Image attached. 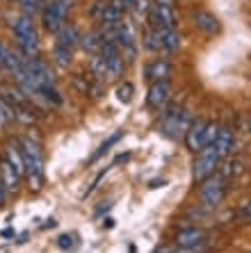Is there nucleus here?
Here are the masks:
<instances>
[{
    "label": "nucleus",
    "mask_w": 251,
    "mask_h": 253,
    "mask_svg": "<svg viewBox=\"0 0 251 253\" xmlns=\"http://www.w3.org/2000/svg\"><path fill=\"white\" fill-rule=\"evenodd\" d=\"M192 25L199 30V32H201V35H205V37H215V35H219V30H222L219 18H217L215 14L205 12V9L192 14Z\"/></svg>",
    "instance_id": "9b49d317"
},
{
    "label": "nucleus",
    "mask_w": 251,
    "mask_h": 253,
    "mask_svg": "<svg viewBox=\"0 0 251 253\" xmlns=\"http://www.w3.org/2000/svg\"><path fill=\"white\" fill-rule=\"evenodd\" d=\"M7 194H9V192H7V187H5V185H2V180H0V208L5 206V199H7Z\"/></svg>",
    "instance_id": "2f4dec72"
},
{
    "label": "nucleus",
    "mask_w": 251,
    "mask_h": 253,
    "mask_svg": "<svg viewBox=\"0 0 251 253\" xmlns=\"http://www.w3.org/2000/svg\"><path fill=\"white\" fill-rule=\"evenodd\" d=\"M89 76H94L96 83H107L110 76H107V66H105V59L100 57V55H92L89 57Z\"/></svg>",
    "instance_id": "f3484780"
},
{
    "label": "nucleus",
    "mask_w": 251,
    "mask_h": 253,
    "mask_svg": "<svg viewBox=\"0 0 251 253\" xmlns=\"http://www.w3.org/2000/svg\"><path fill=\"white\" fill-rule=\"evenodd\" d=\"M100 46H103V37L99 35V30H96V28L82 35L80 48H82V50H85L87 55H99V53H100Z\"/></svg>",
    "instance_id": "dca6fc26"
},
{
    "label": "nucleus",
    "mask_w": 251,
    "mask_h": 253,
    "mask_svg": "<svg viewBox=\"0 0 251 253\" xmlns=\"http://www.w3.org/2000/svg\"><path fill=\"white\" fill-rule=\"evenodd\" d=\"M169 76H171V62L164 57H155L144 66V78L151 80V83H155V80H169Z\"/></svg>",
    "instance_id": "f8f14e48"
},
{
    "label": "nucleus",
    "mask_w": 251,
    "mask_h": 253,
    "mask_svg": "<svg viewBox=\"0 0 251 253\" xmlns=\"http://www.w3.org/2000/svg\"><path fill=\"white\" fill-rule=\"evenodd\" d=\"M178 48H181V35L176 32V28L162 30V53L174 55Z\"/></svg>",
    "instance_id": "4be33fe9"
},
{
    "label": "nucleus",
    "mask_w": 251,
    "mask_h": 253,
    "mask_svg": "<svg viewBox=\"0 0 251 253\" xmlns=\"http://www.w3.org/2000/svg\"><path fill=\"white\" fill-rule=\"evenodd\" d=\"M12 2H16V5L21 7L25 14H30V16H35L41 7H44V0H12Z\"/></svg>",
    "instance_id": "bb28decb"
},
{
    "label": "nucleus",
    "mask_w": 251,
    "mask_h": 253,
    "mask_svg": "<svg viewBox=\"0 0 251 253\" xmlns=\"http://www.w3.org/2000/svg\"><path fill=\"white\" fill-rule=\"evenodd\" d=\"M149 25H151L153 30H171L176 28V14H174V7L169 5H155L153 2L151 12H149Z\"/></svg>",
    "instance_id": "0eeeda50"
},
{
    "label": "nucleus",
    "mask_w": 251,
    "mask_h": 253,
    "mask_svg": "<svg viewBox=\"0 0 251 253\" xmlns=\"http://www.w3.org/2000/svg\"><path fill=\"white\" fill-rule=\"evenodd\" d=\"M162 185H164V180H153L151 187H162Z\"/></svg>",
    "instance_id": "473e14b6"
},
{
    "label": "nucleus",
    "mask_w": 251,
    "mask_h": 253,
    "mask_svg": "<svg viewBox=\"0 0 251 253\" xmlns=\"http://www.w3.org/2000/svg\"><path fill=\"white\" fill-rule=\"evenodd\" d=\"M217 135H219V126H217V124H208V126H205V146L215 144Z\"/></svg>",
    "instance_id": "c85d7f7f"
},
{
    "label": "nucleus",
    "mask_w": 251,
    "mask_h": 253,
    "mask_svg": "<svg viewBox=\"0 0 251 253\" xmlns=\"http://www.w3.org/2000/svg\"><path fill=\"white\" fill-rule=\"evenodd\" d=\"M69 7L71 5H66L64 0H50V2H46L44 9H41V23H44V30L50 32V35H57L59 30L69 23V21H66Z\"/></svg>",
    "instance_id": "20e7f679"
},
{
    "label": "nucleus",
    "mask_w": 251,
    "mask_h": 253,
    "mask_svg": "<svg viewBox=\"0 0 251 253\" xmlns=\"http://www.w3.org/2000/svg\"><path fill=\"white\" fill-rule=\"evenodd\" d=\"M242 169H245V167H242V162H238V160H228L226 165H224L222 169H219V173H222V176L226 178V180H231V178H235Z\"/></svg>",
    "instance_id": "a878e982"
},
{
    "label": "nucleus",
    "mask_w": 251,
    "mask_h": 253,
    "mask_svg": "<svg viewBox=\"0 0 251 253\" xmlns=\"http://www.w3.org/2000/svg\"><path fill=\"white\" fill-rule=\"evenodd\" d=\"M201 242H205V233L201 228H197V226H190V228H183L176 233V247H197V244H201Z\"/></svg>",
    "instance_id": "4468645a"
},
{
    "label": "nucleus",
    "mask_w": 251,
    "mask_h": 253,
    "mask_svg": "<svg viewBox=\"0 0 251 253\" xmlns=\"http://www.w3.org/2000/svg\"><path fill=\"white\" fill-rule=\"evenodd\" d=\"M226 192H228V180L217 171L212 173L210 178H205L201 187H199V201H201V206L205 210H215L224 203L226 199Z\"/></svg>",
    "instance_id": "f03ea898"
},
{
    "label": "nucleus",
    "mask_w": 251,
    "mask_h": 253,
    "mask_svg": "<svg viewBox=\"0 0 251 253\" xmlns=\"http://www.w3.org/2000/svg\"><path fill=\"white\" fill-rule=\"evenodd\" d=\"M192 121H194V119L190 117V112H185V110L162 107L160 130H162V135H167L169 139H178V137H185L187 128L192 126Z\"/></svg>",
    "instance_id": "7ed1b4c3"
},
{
    "label": "nucleus",
    "mask_w": 251,
    "mask_h": 253,
    "mask_svg": "<svg viewBox=\"0 0 251 253\" xmlns=\"http://www.w3.org/2000/svg\"><path fill=\"white\" fill-rule=\"evenodd\" d=\"M144 48L149 50V53H162V32L160 30H153L149 28L144 32Z\"/></svg>",
    "instance_id": "412c9836"
},
{
    "label": "nucleus",
    "mask_w": 251,
    "mask_h": 253,
    "mask_svg": "<svg viewBox=\"0 0 251 253\" xmlns=\"http://www.w3.org/2000/svg\"><path fill=\"white\" fill-rule=\"evenodd\" d=\"M114 42L121 48V55L126 62H135V59H137V35H135V28L128 21H121V23L117 25Z\"/></svg>",
    "instance_id": "423d86ee"
},
{
    "label": "nucleus",
    "mask_w": 251,
    "mask_h": 253,
    "mask_svg": "<svg viewBox=\"0 0 251 253\" xmlns=\"http://www.w3.org/2000/svg\"><path fill=\"white\" fill-rule=\"evenodd\" d=\"M57 39H55V43H59V46H64V48H73L76 46H80V39H82V32L78 30V25L76 23H66L64 28L59 30L57 35Z\"/></svg>",
    "instance_id": "ddd939ff"
},
{
    "label": "nucleus",
    "mask_w": 251,
    "mask_h": 253,
    "mask_svg": "<svg viewBox=\"0 0 251 253\" xmlns=\"http://www.w3.org/2000/svg\"><path fill=\"white\" fill-rule=\"evenodd\" d=\"M133 94H135V87L128 83V80L117 84V98L121 100V103H130V100H133Z\"/></svg>",
    "instance_id": "cd10ccee"
},
{
    "label": "nucleus",
    "mask_w": 251,
    "mask_h": 253,
    "mask_svg": "<svg viewBox=\"0 0 251 253\" xmlns=\"http://www.w3.org/2000/svg\"><path fill=\"white\" fill-rule=\"evenodd\" d=\"M53 62L59 66V69H69L71 62H73V50H71V48L59 46V43H55V48H53Z\"/></svg>",
    "instance_id": "5701e85b"
},
{
    "label": "nucleus",
    "mask_w": 251,
    "mask_h": 253,
    "mask_svg": "<svg viewBox=\"0 0 251 253\" xmlns=\"http://www.w3.org/2000/svg\"><path fill=\"white\" fill-rule=\"evenodd\" d=\"M169 96H171L169 80H155V83H151V89H149L146 105L151 107V110H162L169 103Z\"/></svg>",
    "instance_id": "6e6552de"
},
{
    "label": "nucleus",
    "mask_w": 251,
    "mask_h": 253,
    "mask_svg": "<svg viewBox=\"0 0 251 253\" xmlns=\"http://www.w3.org/2000/svg\"><path fill=\"white\" fill-rule=\"evenodd\" d=\"M2 185L7 187V192L12 194V192H16L18 189V183H21V176H18L16 171H14V167L7 162V160H2Z\"/></svg>",
    "instance_id": "aec40b11"
},
{
    "label": "nucleus",
    "mask_w": 251,
    "mask_h": 253,
    "mask_svg": "<svg viewBox=\"0 0 251 253\" xmlns=\"http://www.w3.org/2000/svg\"><path fill=\"white\" fill-rule=\"evenodd\" d=\"M121 137H123V130H117V132H112V135L107 137V139H105V141H103V144H100V146H99V151H96V153H94L92 158H89V165H94V162H99V160L103 158V155H105L107 151H110V148L114 146V144H117L119 139H121Z\"/></svg>",
    "instance_id": "b1692460"
},
{
    "label": "nucleus",
    "mask_w": 251,
    "mask_h": 253,
    "mask_svg": "<svg viewBox=\"0 0 251 253\" xmlns=\"http://www.w3.org/2000/svg\"><path fill=\"white\" fill-rule=\"evenodd\" d=\"M222 165V155L217 153L215 144L205 146L203 151H199V158L194 162V169H192V178L194 183H203L205 178H210L212 173L217 171V167Z\"/></svg>",
    "instance_id": "39448f33"
},
{
    "label": "nucleus",
    "mask_w": 251,
    "mask_h": 253,
    "mask_svg": "<svg viewBox=\"0 0 251 253\" xmlns=\"http://www.w3.org/2000/svg\"><path fill=\"white\" fill-rule=\"evenodd\" d=\"M5 160L14 167V171H16L18 176H21V178L25 176V160H23L21 148H16V144H9V146L5 148Z\"/></svg>",
    "instance_id": "a211bd4d"
},
{
    "label": "nucleus",
    "mask_w": 251,
    "mask_h": 253,
    "mask_svg": "<svg viewBox=\"0 0 251 253\" xmlns=\"http://www.w3.org/2000/svg\"><path fill=\"white\" fill-rule=\"evenodd\" d=\"M240 217H242V219H251V201H247L245 206H242V210H240Z\"/></svg>",
    "instance_id": "7c9ffc66"
},
{
    "label": "nucleus",
    "mask_w": 251,
    "mask_h": 253,
    "mask_svg": "<svg viewBox=\"0 0 251 253\" xmlns=\"http://www.w3.org/2000/svg\"><path fill=\"white\" fill-rule=\"evenodd\" d=\"M21 153L25 160V176H28L30 189L39 192L41 183H44V158H41V148L37 141H32L30 137H25L21 141Z\"/></svg>",
    "instance_id": "f257e3e1"
},
{
    "label": "nucleus",
    "mask_w": 251,
    "mask_h": 253,
    "mask_svg": "<svg viewBox=\"0 0 251 253\" xmlns=\"http://www.w3.org/2000/svg\"><path fill=\"white\" fill-rule=\"evenodd\" d=\"M25 69L30 71V76L37 80V84L41 87H48V84H55V76L50 66L46 62H41L39 57H25Z\"/></svg>",
    "instance_id": "1a4fd4ad"
},
{
    "label": "nucleus",
    "mask_w": 251,
    "mask_h": 253,
    "mask_svg": "<svg viewBox=\"0 0 251 253\" xmlns=\"http://www.w3.org/2000/svg\"><path fill=\"white\" fill-rule=\"evenodd\" d=\"M57 247L62 249V251H69V249H73V237H71V235L57 237Z\"/></svg>",
    "instance_id": "c756f323"
},
{
    "label": "nucleus",
    "mask_w": 251,
    "mask_h": 253,
    "mask_svg": "<svg viewBox=\"0 0 251 253\" xmlns=\"http://www.w3.org/2000/svg\"><path fill=\"white\" fill-rule=\"evenodd\" d=\"M39 98H44L48 105H53V107H59L62 103H64V100H62V96H59V91L55 89V84L41 87V89H39Z\"/></svg>",
    "instance_id": "393cba45"
},
{
    "label": "nucleus",
    "mask_w": 251,
    "mask_h": 253,
    "mask_svg": "<svg viewBox=\"0 0 251 253\" xmlns=\"http://www.w3.org/2000/svg\"><path fill=\"white\" fill-rule=\"evenodd\" d=\"M233 146H235V135H233V130L219 128V135H217L215 148H217V153L222 155V160L228 158V155L233 153Z\"/></svg>",
    "instance_id": "2eb2a0df"
},
{
    "label": "nucleus",
    "mask_w": 251,
    "mask_h": 253,
    "mask_svg": "<svg viewBox=\"0 0 251 253\" xmlns=\"http://www.w3.org/2000/svg\"><path fill=\"white\" fill-rule=\"evenodd\" d=\"M205 126H208V121H203V119H194L192 126L187 128L185 132V146L192 151V153H199V151H203L205 148Z\"/></svg>",
    "instance_id": "9d476101"
},
{
    "label": "nucleus",
    "mask_w": 251,
    "mask_h": 253,
    "mask_svg": "<svg viewBox=\"0 0 251 253\" xmlns=\"http://www.w3.org/2000/svg\"><path fill=\"white\" fill-rule=\"evenodd\" d=\"M121 21H123V9H121V7H117V5H114V2L110 0L99 23H100V25H110V28H117Z\"/></svg>",
    "instance_id": "6ab92c4d"
}]
</instances>
